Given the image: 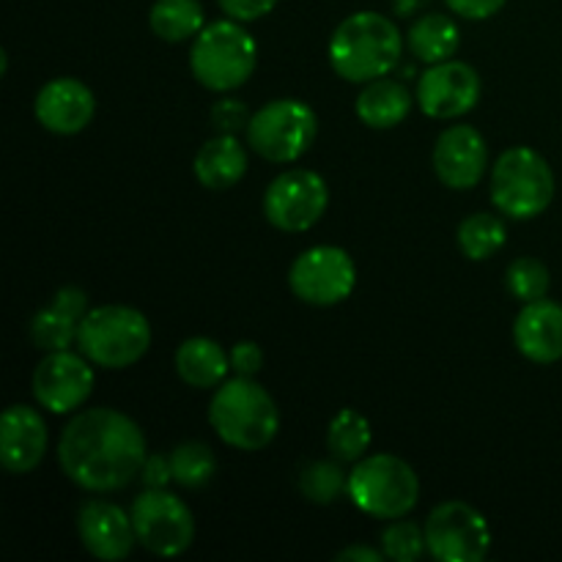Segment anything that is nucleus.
<instances>
[{
    "label": "nucleus",
    "mask_w": 562,
    "mask_h": 562,
    "mask_svg": "<svg viewBox=\"0 0 562 562\" xmlns=\"http://www.w3.org/2000/svg\"><path fill=\"white\" fill-rule=\"evenodd\" d=\"M146 437L124 412L86 409L66 423L58 439V464L86 492H119L146 464Z\"/></svg>",
    "instance_id": "f257e3e1"
},
{
    "label": "nucleus",
    "mask_w": 562,
    "mask_h": 562,
    "mask_svg": "<svg viewBox=\"0 0 562 562\" xmlns=\"http://www.w3.org/2000/svg\"><path fill=\"white\" fill-rule=\"evenodd\" d=\"M404 53V36L390 16L357 11L335 27L329 38V64L344 80L371 82L387 77Z\"/></svg>",
    "instance_id": "f03ea898"
},
{
    "label": "nucleus",
    "mask_w": 562,
    "mask_h": 562,
    "mask_svg": "<svg viewBox=\"0 0 562 562\" xmlns=\"http://www.w3.org/2000/svg\"><path fill=\"white\" fill-rule=\"evenodd\" d=\"M209 423L225 445L236 450H261L278 437L280 412L258 382L236 376L220 384L209 404Z\"/></svg>",
    "instance_id": "7ed1b4c3"
},
{
    "label": "nucleus",
    "mask_w": 562,
    "mask_h": 562,
    "mask_svg": "<svg viewBox=\"0 0 562 562\" xmlns=\"http://www.w3.org/2000/svg\"><path fill=\"white\" fill-rule=\"evenodd\" d=\"M256 38L236 20H217L203 27L190 49V69L209 91H236L256 71Z\"/></svg>",
    "instance_id": "20e7f679"
},
{
    "label": "nucleus",
    "mask_w": 562,
    "mask_h": 562,
    "mask_svg": "<svg viewBox=\"0 0 562 562\" xmlns=\"http://www.w3.org/2000/svg\"><path fill=\"white\" fill-rule=\"evenodd\" d=\"M151 346V324L126 305L93 307L77 327V349L99 368L121 371L140 360Z\"/></svg>",
    "instance_id": "39448f33"
},
{
    "label": "nucleus",
    "mask_w": 562,
    "mask_h": 562,
    "mask_svg": "<svg viewBox=\"0 0 562 562\" xmlns=\"http://www.w3.org/2000/svg\"><path fill=\"white\" fill-rule=\"evenodd\" d=\"M346 497L373 519H404L420 499V481L398 456L373 453L355 464Z\"/></svg>",
    "instance_id": "423d86ee"
},
{
    "label": "nucleus",
    "mask_w": 562,
    "mask_h": 562,
    "mask_svg": "<svg viewBox=\"0 0 562 562\" xmlns=\"http://www.w3.org/2000/svg\"><path fill=\"white\" fill-rule=\"evenodd\" d=\"M554 201V173L530 146L499 154L492 168V203L510 220H532Z\"/></svg>",
    "instance_id": "0eeeda50"
},
{
    "label": "nucleus",
    "mask_w": 562,
    "mask_h": 562,
    "mask_svg": "<svg viewBox=\"0 0 562 562\" xmlns=\"http://www.w3.org/2000/svg\"><path fill=\"white\" fill-rule=\"evenodd\" d=\"M245 132L247 146L258 157L285 165L300 159L313 146L318 135V119L313 108L300 99H274L252 113Z\"/></svg>",
    "instance_id": "6e6552de"
},
{
    "label": "nucleus",
    "mask_w": 562,
    "mask_h": 562,
    "mask_svg": "<svg viewBox=\"0 0 562 562\" xmlns=\"http://www.w3.org/2000/svg\"><path fill=\"white\" fill-rule=\"evenodd\" d=\"M137 543L157 558H179L195 541V519L184 499L165 488H146L132 503Z\"/></svg>",
    "instance_id": "1a4fd4ad"
},
{
    "label": "nucleus",
    "mask_w": 562,
    "mask_h": 562,
    "mask_svg": "<svg viewBox=\"0 0 562 562\" xmlns=\"http://www.w3.org/2000/svg\"><path fill=\"white\" fill-rule=\"evenodd\" d=\"M289 285L296 300L313 307H333L349 300L357 285V267L344 247L316 245L291 263Z\"/></svg>",
    "instance_id": "9d476101"
},
{
    "label": "nucleus",
    "mask_w": 562,
    "mask_h": 562,
    "mask_svg": "<svg viewBox=\"0 0 562 562\" xmlns=\"http://www.w3.org/2000/svg\"><path fill=\"white\" fill-rule=\"evenodd\" d=\"M329 203V187L316 170L294 168L280 173L263 195V217L285 234L311 231L324 217Z\"/></svg>",
    "instance_id": "9b49d317"
},
{
    "label": "nucleus",
    "mask_w": 562,
    "mask_h": 562,
    "mask_svg": "<svg viewBox=\"0 0 562 562\" xmlns=\"http://www.w3.org/2000/svg\"><path fill=\"white\" fill-rule=\"evenodd\" d=\"M426 547L442 562H481L492 549V530L481 510L467 503H442L426 519Z\"/></svg>",
    "instance_id": "f8f14e48"
},
{
    "label": "nucleus",
    "mask_w": 562,
    "mask_h": 562,
    "mask_svg": "<svg viewBox=\"0 0 562 562\" xmlns=\"http://www.w3.org/2000/svg\"><path fill=\"white\" fill-rule=\"evenodd\" d=\"M88 357L75 351H49L33 371V395L38 406L53 415H69L80 409L93 390V371Z\"/></svg>",
    "instance_id": "ddd939ff"
},
{
    "label": "nucleus",
    "mask_w": 562,
    "mask_h": 562,
    "mask_svg": "<svg viewBox=\"0 0 562 562\" xmlns=\"http://www.w3.org/2000/svg\"><path fill=\"white\" fill-rule=\"evenodd\" d=\"M481 102V77L464 60L431 64L417 80V104L431 119H461Z\"/></svg>",
    "instance_id": "4468645a"
},
{
    "label": "nucleus",
    "mask_w": 562,
    "mask_h": 562,
    "mask_svg": "<svg viewBox=\"0 0 562 562\" xmlns=\"http://www.w3.org/2000/svg\"><path fill=\"white\" fill-rule=\"evenodd\" d=\"M488 165V148L481 132L470 124L448 126L434 146V173L450 190H472L481 184Z\"/></svg>",
    "instance_id": "2eb2a0df"
},
{
    "label": "nucleus",
    "mask_w": 562,
    "mask_h": 562,
    "mask_svg": "<svg viewBox=\"0 0 562 562\" xmlns=\"http://www.w3.org/2000/svg\"><path fill=\"white\" fill-rule=\"evenodd\" d=\"M77 536L88 554L104 562L130 558L132 547L137 543L132 516L108 499L82 503L80 514H77Z\"/></svg>",
    "instance_id": "dca6fc26"
},
{
    "label": "nucleus",
    "mask_w": 562,
    "mask_h": 562,
    "mask_svg": "<svg viewBox=\"0 0 562 562\" xmlns=\"http://www.w3.org/2000/svg\"><path fill=\"white\" fill-rule=\"evenodd\" d=\"M97 110L93 91L77 77H55L36 93L33 113L47 132L77 135L86 130Z\"/></svg>",
    "instance_id": "f3484780"
},
{
    "label": "nucleus",
    "mask_w": 562,
    "mask_h": 562,
    "mask_svg": "<svg viewBox=\"0 0 562 562\" xmlns=\"http://www.w3.org/2000/svg\"><path fill=\"white\" fill-rule=\"evenodd\" d=\"M47 453V423L33 406L14 404L0 420V461L14 475H27Z\"/></svg>",
    "instance_id": "a211bd4d"
},
{
    "label": "nucleus",
    "mask_w": 562,
    "mask_h": 562,
    "mask_svg": "<svg viewBox=\"0 0 562 562\" xmlns=\"http://www.w3.org/2000/svg\"><path fill=\"white\" fill-rule=\"evenodd\" d=\"M514 344L536 366L562 360V305L552 300L527 302L514 324Z\"/></svg>",
    "instance_id": "6ab92c4d"
},
{
    "label": "nucleus",
    "mask_w": 562,
    "mask_h": 562,
    "mask_svg": "<svg viewBox=\"0 0 562 562\" xmlns=\"http://www.w3.org/2000/svg\"><path fill=\"white\" fill-rule=\"evenodd\" d=\"M192 170H195V179L206 190H231L247 173V151L239 137L220 135L217 132L212 140H206L201 146Z\"/></svg>",
    "instance_id": "aec40b11"
},
{
    "label": "nucleus",
    "mask_w": 562,
    "mask_h": 562,
    "mask_svg": "<svg viewBox=\"0 0 562 562\" xmlns=\"http://www.w3.org/2000/svg\"><path fill=\"white\" fill-rule=\"evenodd\" d=\"M231 371V355L212 338H187L176 349V373L184 384L209 390L223 384Z\"/></svg>",
    "instance_id": "412c9836"
},
{
    "label": "nucleus",
    "mask_w": 562,
    "mask_h": 562,
    "mask_svg": "<svg viewBox=\"0 0 562 562\" xmlns=\"http://www.w3.org/2000/svg\"><path fill=\"white\" fill-rule=\"evenodd\" d=\"M409 88L398 80H387V77L366 82V88L357 97V115L371 130H393L409 115Z\"/></svg>",
    "instance_id": "4be33fe9"
},
{
    "label": "nucleus",
    "mask_w": 562,
    "mask_h": 562,
    "mask_svg": "<svg viewBox=\"0 0 562 562\" xmlns=\"http://www.w3.org/2000/svg\"><path fill=\"white\" fill-rule=\"evenodd\" d=\"M412 55L423 64H442L456 55L461 44V31L453 16L448 14H423L415 25L409 27Z\"/></svg>",
    "instance_id": "5701e85b"
},
{
    "label": "nucleus",
    "mask_w": 562,
    "mask_h": 562,
    "mask_svg": "<svg viewBox=\"0 0 562 562\" xmlns=\"http://www.w3.org/2000/svg\"><path fill=\"white\" fill-rule=\"evenodd\" d=\"M148 25L162 42H187L203 31V5L198 0H157L148 11Z\"/></svg>",
    "instance_id": "b1692460"
},
{
    "label": "nucleus",
    "mask_w": 562,
    "mask_h": 562,
    "mask_svg": "<svg viewBox=\"0 0 562 562\" xmlns=\"http://www.w3.org/2000/svg\"><path fill=\"white\" fill-rule=\"evenodd\" d=\"M371 423H368V417L360 415L357 409H340L338 415L329 420L327 448L333 459L357 464L360 459H366L368 448H371Z\"/></svg>",
    "instance_id": "393cba45"
},
{
    "label": "nucleus",
    "mask_w": 562,
    "mask_h": 562,
    "mask_svg": "<svg viewBox=\"0 0 562 562\" xmlns=\"http://www.w3.org/2000/svg\"><path fill=\"white\" fill-rule=\"evenodd\" d=\"M505 241H508L505 223L492 212L470 214L459 225V247L470 261H486V258L497 256Z\"/></svg>",
    "instance_id": "a878e982"
},
{
    "label": "nucleus",
    "mask_w": 562,
    "mask_h": 562,
    "mask_svg": "<svg viewBox=\"0 0 562 562\" xmlns=\"http://www.w3.org/2000/svg\"><path fill=\"white\" fill-rule=\"evenodd\" d=\"M173 481L184 488H203L217 475V456L203 442H181L170 453Z\"/></svg>",
    "instance_id": "bb28decb"
},
{
    "label": "nucleus",
    "mask_w": 562,
    "mask_h": 562,
    "mask_svg": "<svg viewBox=\"0 0 562 562\" xmlns=\"http://www.w3.org/2000/svg\"><path fill=\"white\" fill-rule=\"evenodd\" d=\"M302 497L316 505H333L349 492V475L340 461H313L300 475Z\"/></svg>",
    "instance_id": "cd10ccee"
},
{
    "label": "nucleus",
    "mask_w": 562,
    "mask_h": 562,
    "mask_svg": "<svg viewBox=\"0 0 562 562\" xmlns=\"http://www.w3.org/2000/svg\"><path fill=\"white\" fill-rule=\"evenodd\" d=\"M77 327L80 322L60 313L58 307L47 305L31 318V340L42 351H64L77 344Z\"/></svg>",
    "instance_id": "c85d7f7f"
},
{
    "label": "nucleus",
    "mask_w": 562,
    "mask_h": 562,
    "mask_svg": "<svg viewBox=\"0 0 562 562\" xmlns=\"http://www.w3.org/2000/svg\"><path fill=\"white\" fill-rule=\"evenodd\" d=\"M505 285H508L510 296L519 302H536L543 300L549 294V285H552V274H549V267L538 258L521 256L516 258L514 263L505 272Z\"/></svg>",
    "instance_id": "c756f323"
},
{
    "label": "nucleus",
    "mask_w": 562,
    "mask_h": 562,
    "mask_svg": "<svg viewBox=\"0 0 562 562\" xmlns=\"http://www.w3.org/2000/svg\"><path fill=\"white\" fill-rule=\"evenodd\" d=\"M426 530L415 521L393 519V525L382 532V552L387 560L415 562L426 552Z\"/></svg>",
    "instance_id": "7c9ffc66"
},
{
    "label": "nucleus",
    "mask_w": 562,
    "mask_h": 562,
    "mask_svg": "<svg viewBox=\"0 0 562 562\" xmlns=\"http://www.w3.org/2000/svg\"><path fill=\"white\" fill-rule=\"evenodd\" d=\"M250 119L252 115L247 113L239 99H220L212 108V126L220 135H236V132L247 130Z\"/></svg>",
    "instance_id": "2f4dec72"
},
{
    "label": "nucleus",
    "mask_w": 562,
    "mask_h": 562,
    "mask_svg": "<svg viewBox=\"0 0 562 562\" xmlns=\"http://www.w3.org/2000/svg\"><path fill=\"white\" fill-rule=\"evenodd\" d=\"M263 368V351L261 346L252 344V340H241L231 349V371L236 376L252 379Z\"/></svg>",
    "instance_id": "473e14b6"
},
{
    "label": "nucleus",
    "mask_w": 562,
    "mask_h": 562,
    "mask_svg": "<svg viewBox=\"0 0 562 562\" xmlns=\"http://www.w3.org/2000/svg\"><path fill=\"white\" fill-rule=\"evenodd\" d=\"M220 9L236 22H256L278 5V0H217Z\"/></svg>",
    "instance_id": "72a5a7b5"
},
{
    "label": "nucleus",
    "mask_w": 562,
    "mask_h": 562,
    "mask_svg": "<svg viewBox=\"0 0 562 562\" xmlns=\"http://www.w3.org/2000/svg\"><path fill=\"white\" fill-rule=\"evenodd\" d=\"M49 305L58 307L60 313L71 316L75 322H82V316L88 313V294L82 289H77V285H64V289L55 291Z\"/></svg>",
    "instance_id": "f704fd0d"
},
{
    "label": "nucleus",
    "mask_w": 562,
    "mask_h": 562,
    "mask_svg": "<svg viewBox=\"0 0 562 562\" xmlns=\"http://www.w3.org/2000/svg\"><path fill=\"white\" fill-rule=\"evenodd\" d=\"M453 14L464 16V20H488L497 14L508 0H445Z\"/></svg>",
    "instance_id": "c9c22d12"
},
{
    "label": "nucleus",
    "mask_w": 562,
    "mask_h": 562,
    "mask_svg": "<svg viewBox=\"0 0 562 562\" xmlns=\"http://www.w3.org/2000/svg\"><path fill=\"white\" fill-rule=\"evenodd\" d=\"M173 481V470H170V456H146V464L140 470V483L146 488H165Z\"/></svg>",
    "instance_id": "e433bc0d"
},
{
    "label": "nucleus",
    "mask_w": 562,
    "mask_h": 562,
    "mask_svg": "<svg viewBox=\"0 0 562 562\" xmlns=\"http://www.w3.org/2000/svg\"><path fill=\"white\" fill-rule=\"evenodd\" d=\"M338 562H382L384 552H376L373 547H366V543H355V547L344 549V552L335 558Z\"/></svg>",
    "instance_id": "4c0bfd02"
},
{
    "label": "nucleus",
    "mask_w": 562,
    "mask_h": 562,
    "mask_svg": "<svg viewBox=\"0 0 562 562\" xmlns=\"http://www.w3.org/2000/svg\"><path fill=\"white\" fill-rule=\"evenodd\" d=\"M428 0H393V9L398 16H412L420 9H426Z\"/></svg>",
    "instance_id": "58836bf2"
}]
</instances>
